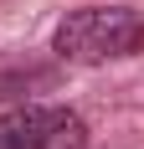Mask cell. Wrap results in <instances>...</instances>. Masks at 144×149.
Segmentation results:
<instances>
[{
  "instance_id": "6da1fadb",
  "label": "cell",
  "mask_w": 144,
  "mask_h": 149,
  "mask_svg": "<svg viewBox=\"0 0 144 149\" xmlns=\"http://www.w3.org/2000/svg\"><path fill=\"white\" fill-rule=\"evenodd\" d=\"M52 52L77 67L134 57L144 52V15L129 5H77L52 26Z\"/></svg>"
},
{
  "instance_id": "7a4b0ae2",
  "label": "cell",
  "mask_w": 144,
  "mask_h": 149,
  "mask_svg": "<svg viewBox=\"0 0 144 149\" xmlns=\"http://www.w3.org/2000/svg\"><path fill=\"white\" fill-rule=\"evenodd\" d=\"M87 123L62 103H26L0 113V149H82Z\"/></svg>"
}]
</instances>
